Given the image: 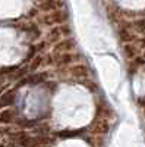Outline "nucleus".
<instances>
[{
    "label": "nucleus",
    "mask_w": 145,
    "mask_h": 147,
    "mask_svg": "<svg viewBox=\"0 0 145 147\" xmlns=\"http://www.w3.org/2000/svg\"><path fill=\"white\" fill-rule=\"evenodd\" d=\"M84 132V129H74V131H62V132H59L57 136L60 138H74V137H78L81 136V134Z\"/></svg>",
    "instance_id": "1"
},
{
    "label": "nucleus",
    "mask_w": 145,
    "mask_h": 147,
    "mask_svg": "<svg viewBox=\"0 0 145 147\" xmlns=\"http://www.w3.org/2000/svg\"><path fill=\"white\" fill-rule=\"evenodd\" d=\"M0 121H2V122H5V124L10 122V121H12V112H9V110L3 112L2 115H0Z\"/></svg>",
    "instance_id": "3"
},
{
    "label": "nucleus",
    "mask_w": 145,
    "mask_h": 147,
    "mask_svg": "<svg viewBox=\"0 0 145 147\" xmlns=\"http://www.w3.org/2000/svg\"><path fill=\"white\" fill-rule=\"evenodd\" d=\"M15 100V94L13 93H7L3 97H0V106H7L10 103H13Z\"/></svg>",
    "instance_id": "2"
},
{
    "label": "nucleus",
    "mask_w": 145,
    "mask_h": 147,
    "mask_svg": "<svg viewBox=\"0 0 145 147\" xmlns=\"http://www.w3.org/2000/svg\"><path fill=\"white\" fill-rule=\"evenodd\" d=\"M45 75L47 74H38V75H34V77L29 78V82H40V81H43L45 78Z\"/></svg>",
    "instance_id": "4"
}]
</instances>
